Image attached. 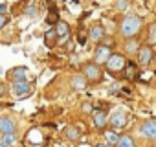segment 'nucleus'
Instances as JSON below:
<instances>
[{"instance_id":"6e6552de","label":"nucleus","mask_w":156,"mask_h":147,"mask_svg":"<svg viewBox=\"0 0 156 147\" xmlns=\"http://www.w3.org/2000/svg\"><path fill=\"white\" fill-rule=\"evenodd\" d=\"M11 92H13L17 98H26V96L31 92V85H30L28 81H22V83H13Z\"/></svg>"},{"instance_id":"c756f323","label":"nucleus","mask_w":156,"mask_h":147,"mask_svg":"<svg viewBox=\"0 0 156 147\" xmlns=\"http://www.w3.org/2000/svg\"><path fill=\"white\" fill-rule=\"evenodd\" d=\"M0 147H9V145H8V143H4L2 140H0Z\"/></svg>"},{"instance_id":"f257e3e1","label":"nucleus","mask_w":156,"mask_h":147,"mask_svg":"<svg viewBox=\"0 0 156 147\" xmlns=\"http://www.w3.org/2000/svg\"><path fill=\"white\" fill-rule=\"evenodd\" d=\"M141 28H143L141 17H138V15H127V17H123V20L119 24V33L123 37H136L141 31Z\"/></svg>"},{"instance_id":"bb28decb","label":"nucleus","mask_w":156,"mask_h":147,"mask_svg":"<svg viewBox=\"0 0 156 147\" xmlns=\"http://www.w3.org/2000/svg\"><path fill=\"white\" fill-rule=\"evenodd\" d=\"M4 13H8V4H0V17H6Z\"/></svg>"},{"instance_id":"aec40b11","label":"nucleus","mask_w":156,"mask_h":147,"mask_svg":"<svg viewBox=\"0 0 156 147\" xmlns=\"http://www.w3.org/2000/svg\"><path fill=\"white\" fill-rule=\"evenodd\" d=\"M81 136V132L77 131L75 127H66V138H70V140H77Z\"/></svg>"},{"instance_id":"4be33fe9","label":"nucleus","mask_w":156,"mask_h":147,"mask_svg":"<svg viewBox=\"0 0 156 147\" xmlns=\"http://www.w3.org/2000/svg\"><path fill=\"white\" fill-rule=\"evenodd\" d=\"M127 52H130V53H132V52H140V44H138L136 41H130V42L127 44Z\"/></svg>"},{"instance_id":"393cba45","label":"nucleus","mask_w":156,"mask_h":147,"mask_svg":"<svg viewBox=\"0 0 156 147\" xmlns=\"http://www.w3.org/2000/svg\"><path fill=\"white\" fill-rule=\"evenodd\" d=\"M26 15H28V17H31V19L37 15V8H35V4H30V6H28V9H26Z\"/></svg>"},{"instance_id":"c85d7f7f","label":"nucleus","mask_w":156,"mask_h":147,"mask_svg":"<svg viewBox=\"0 0 156 147\" xmlns=\"http://www.w3.org/2000/svg\"><path fill=\"white\" fill-rule=\"evenodd\" d=\"M98 147H112V145H108V143H99Z\"/></svg>"},{"instance_id":"5701e85b","label":"nucleus","mask_w":156,"mask_h":147,"mask_svg":"<svg viewBox=\"0 0 156 147\" xmlns=\"http://www.w3.org/2000/svg\"><path fill=\"white\" fill-rule=\"evenodd\" d=\"M15 138H17V134H15V132H13V134H4V136H2V142H4V143H8V145H11V143L15 142Z\"/></svg>"},{"instance_id":"7c9ffc66","label":"nucleus","mask_w":156,"mask_h":147,"mask_svg":"<svg viewBox=\"0 0 156 147\" xmlns=\"http://www.w3.org/2000/svg\"><path fill=\"white\" fill-rule=\"evenodd\" d=\"M2 87H4V85H2V83H0V94H4V88H2Z\"/></svg>"},{"instance_id":"2eb2a0df","label":"nucleus","mask_w":156,"mask_h":147,"mask_svg":"<svg viewBox=\"0 0 156 147\" xmlns=\"http://www.w3.org/2000/svg\"><path fill=\"white\" fill-rule=\"evenodd\" d=\"M72 87H73L75 90H83V88L87 87L85 76H75V77H72Z\"/></svg>"},{"instance_id":"20e7f679","label":"nucleus","mask_w":156,"mask_h":147,"mask_svg":"<svg viewBox=\"0 0 156 147\" xmlns=\"http://www.w3.org/2000/svg\"><path fill=\"white\" fill-rule=\"evenodd\" d=\"M152 59H154V52H152V48H151L149 44L141 46L140 52H138V64H140V66H149V64L152 63Z\"/></svg>"},{"instance_id":"9b49d317","label":"nucleus","mask_w":156,"mask_h":147,"mask_svg":"<svg viewBox=\"0 0 156 147\" xmlns=\"http://www.w3.org/2000/svg\"><path fill=\"white\" fill-rule=\"evenodd\" d=\"M136 77H138V63L127 61V64H125V79L134 81Z\"/></svg>"},{"instance_id":"f3484780","label":"nucleus","mask_w":156,"mask_h":147,"mask_svg":"<svg viewBox=\"0 0 156 147\" xmlns=\"http://www.w3.org/2000/svg\"><path fill=\"white\" fill-rule=\"evenodd\" d=\"M55 39H57L55 28H53V30H48V31L44 33V42H46V46H53V44H55Z\"/></svg>"},{"instance_id":"9d476101","label":"nucleus","mask_w":156,"mask_h":147,"mask_svg":"<svg viewBox=\"0 0 156 147\" xmlns=\"http://www.w3.org/2000/svg\"><path fill=\"white\" fill-rule=\"evenodd\" d=\"M107 121H108L107 112H103V110H94V114H92V123H94L98 129H103V127L107 125Z\"/></svg>"},{"instance_id":"cd10ccee","label":"nucleus","mask_w":156,"mask_h":147,"mask_svg":"<svg viewBox=\"0 0 156 147\" xmlns=\"http://www.w3.org/2000/svg\"><path fill=\"white\" fill-rule=\"evenodd\" d=\"M6 24H8V17H0V30H2Z\"/></svg>"},{"instance_id":"a878e982","label":"nucleus","mask_w":156,"mask_h":147,"mask_svg":"<svg viewBox=\"0 0 156 147\" xmlns=\"http://www.w3.org/2000/svg\"><path fill=\"white\" fill-rule=\"evenodd\" d=\"M87 37H88V33H87V31H83V33L79 31V35H77V41H79V44H81V46H85V44H87Z\"/></svg>"},{"instance_id":"dca6fc26","label":"nucleus","mask_w":156,"mask_h":147,"mask_svg":"<svg viewBox=\"0 0 156 147\" xmlns=\"http://www.w3.org/2000/svg\"><path fill=\"white\" fill-rule=\"evenodd\" d=\"M116 147H136V143H134L132 136H129V134H123V136L119 138V142H118V145H116Z\"/></svg>"},{"instance_id":"6ab92c4d","label":"nucleus","mask_w":156,"mask_h":147,"mask_svg":"<svg viewBox=\"0 0 156 147\" xmlns=\"http://www.w3.org/2000/svg\"><path fill=\"white\" fill-rule=\"evenodd\" d=\"M105 138H107L108 145H118V142H119V138H121V136H118L114 131H105Z\"/></svg>"},{"instance_id":"0eeeda50","label":"nucleus","mask_w":156,"mask_h":147,"mask_svg":"<svg viewBox=\"0 0 156 147\" xmlns=\"http://www.w3.org/2000/svg\"><path fill=\"white\" fill-rule=\"evenodd\" d=\"M15 131H17V125L9 116H0V132H2V136L4 134H13Z\"/></svg>"},{"instance_id":"39448f33","label":"nucleus","mask_w":156,"mask_h":147,"mask_svg":"<svg viewBox=\"0 0 156 147\" xmlns=\"http://www.w3.org/2000/svg\"><path fill=\"white\" fill-rule=\"evenodd\" d=\"M140 134L147 140H156V121L154 120H147L140 125Z\"/></svg>"},{"instance_id":"f03ea898","label":"nucleus","mask_w":156,"mask_h":147,"mask_svg":"<svg viewBox=\"0 0 156 147\" xmlns=\"http://www.w3.org/2000/svg\"><path fill=\"white\" fill-rule=\"evenodd\" d=\"M83 76H85L87 81L96 83V81H101V79H103V70H101V66L96 64V63H87V64L83 66Z\"/></svg>"},{"instance_id":"1a4fd4ad","label":"nucleus","mask_w":156,"mask_h":147,"mask_svg":"<svg viewBox=\"0 0 156 147\" xmlns=\"http://www.w3.org/2000/svg\"><path fill=\"white\" fill-rule=\"evenodd\" d=\"M127 121H129V116H127V112H123V110H118V112H114V114L110 116V125L116 127V129L125 127Z\"/></svg>"},{"instance_id":"7ed1b4c3","label":"nucleus","mask_w":156,"mask_h":147,"mask_svg":"<svg viewBox=\"0 0 156 147\" xmlns=\"http://www.w3.org/2000/svg\"><path fill=\"white\" fill-rule=\"evenodd\" d=\"M112 52H110V46L108 44H98L96 46V52H94V57H96V64H107V61L110 59Z\"/></svg>"},{"instance_id":"423d86ee","label":"nucleus","mask_w":156,"mask_h":147,"mask_svg":"<svg viewBox=\"0 0 156 147\" xmlns=\"http://www.w3.org/2000/svg\"><path fill=\"white\" fill-rule=\"evenodd\" d=\"M125 64H127V61H125V57L121 53H112L110 59L107 61V68L110 72H119V70L125 68Z\"/></svg>"},{"instance_id":"a211bd4d","label":"nucleus","mask_w":156,"mask_h":147,"mask_svg":"<svg viewBox=\"0 0 156 147\" xmlns=\"http://www.w3.org/2000/svg\"><path fill=\"white\" fill-rule=\"evenodd\" d=\"M147 42H149L151 48L156 44V22H152V24L149 26V37H147Z\"/></svg>"},{"instance_id":"4468645a","label":"nucleus","mask_w":156,"mask_h":147,"mask_svg":"<svg viewBox=\"0 0 156 147\" xmlns=\"http://www.w3.org/2000/svg\"><path fill=\"white\" fill-rule=\"evenodd\" d=\"M55 33H57V37H59L61 41H64V39H68V35H70V26H68L66 22H59V24L55 26Z\"/></svg>"},{"instance_id":"ddd939ff","label":"nucleus","mask_w":156,"mask_h":147,"mask_svg":"<svg viewBox=\"0 0 156 147\" xmlns=\"http://www.w3.org/2000/svg\"><path fill=\"white\" fill-rule=\"evenodd\" d=\"M88 37H90L92 41L99 42V41L105 37V28H103V26H92L90 31H88Z\"/></svg>"},{"instance_id":"412c9836","label":"nucleus","mask_w":156,"mask_h":147,"mask_svg":"<svg viewBox=\"0 0 156 147\" xmlns=\"http://www.w3.org/2000/svg\"><path fill=\"white\" fill-rule=\"evenodd\" d=\"M46 20H48V24H55V26L61 22V20H59V13H57L55 9H53V11H50V15H48V19H46Z\"/></svg>"},{"instance_id":"b1692460","label":"nucleus","mask_w":156,"mask_h":147,"mask_svg":"<svg viewBox=\"0 0 156 147\" xmlns=\"http://www.w3.org/2000/svg\"><path fill=\"white\" fill-rule=\"evenodd\" d=\"M129 6H130V4L127 2V0H119V2H116V8H118L119 11H127Z\"/></svg>"},{"instance_id":"f8f14e48","label":"nucleus","mask_w":156,"mask_h":147,"mask_svg":"<svg viewBox=\"0 0 156 147\" xmlns=\"http://www.w3.org/2000/svg\"><path fill=\"white\" fill-rule=\"evenodd\" d=\"M26 68L22 66H19V68H13L11 70V74H9V76H11V79H13V83H22V81H26Z\"/></svg>"}]
</instances>
